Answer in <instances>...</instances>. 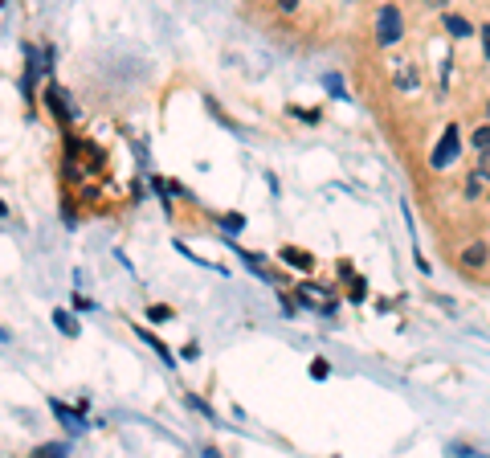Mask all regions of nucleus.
<instances>
[{
  "label": "nucleus",
  "mask_w": 490,
  "mask_h": 458,
  "mask_svg": "<svg viewBox=\"0 0 490 458\" xmlns=\"http://www.w3.org/2000/svg\"><path fill=\"white\" fill-rule=\"evenodd\" d=\"M486 119H490V95H486Z\"/></svg>",
  "instance_id": "28"
},
{
  "label": "nucleus",
  "mask_w": 490,
  "mask_h": 458,
  "mask_svg": "<svg viewBox=\"0 0 490 458\" xmlns=\"http://www.w3.org/2000/svg\"><path fill=\"white\" fill-rule=\"evenodd\" d=\"M4 217H9V205H4V201H0V221H4Z\"/></svg>",
  "instance_id": "26"
},
{
  "label": "nucleus",
  "mask_w": 490,
  "mask_h": 458,
  "mask_svg": "<svg viewBox=\"0 0 490 458\" xmlns=\"http://www.w3.org/2000/svg\"><path fill=\"white\" fill-rule=\"evenodd\" d=\"M323 86L331 90V98H343V95H347V86H343V78H339V74H327V78H323Z\"/></svg>",
  "instance_id": "17"
},
{
  "label": "nucleus",
  "mask_w": 490,
  "mask_h": 458,
  "mask_svg": "<svg viewBox=\"0 0 490 458\" xmlns=\"http://www.w3.org/2000/svg\"><path fill=\"white\" fill-rule=\"evenodd\" d=\"M470 144H474V151H490V119H486V123H482L478 131H474Z\"/></svg>",
  "instance_id": "14"
},
{
  "label": "nucleus",
  "mask_w": 490,
  "mask_h": 458,
  "mask_svg": "<svg viewBox=\"0 0 490 458\" xmlns=\"http://www.w3.org/2000/svg\"><path fill=\"white\" fill-rule=\"evenodd\" d=\"M65 450H70L65 442H45V446H37L33 454H65Z\"/></svg>",
  "instance_id": "19"
},
{
  "label": "nucleus",
  "mask_w": 490,
  "mask_h": 458,
  "mask_svg": "<svg viewBox=\"0 0 490 458\" xmlns=\"http://www.w3.org/2000/svg\"><path fill=\"white\" fill-rule=\"evenodd\" d=\"M347 299H352V303H364V299H368V282H364V278H352V291H347Z\"/></svg>",
  "instance_id": "15"
},
{
  "label": "nucleus",
  "mask_w": 490,
  "mask_h": 458,
  "mask_svg": "<svg viewBox=\"0 0 490 458\" xmlns=\"http://www.w3.org/2000/svg\"><path fill=\"white\" fill-rule=\"evenodd\" d=\"M441 29L450 33V37H457V41L474 37V25L466 21V16H454V13H441Z\"/></svg>",
  "instance_id": "8"
},
{
  "label": "nucleus",
  "mask_w": 490,
  "mask_h": 458,
  "mask_svg": "<svg viewBox=\"0 0 490 458\" xmlns=\"http://www.w3.org/2000/svg\"><path fill=\"white\" fill-rule=\"evenodd\" d=\"M41 95H45V107L53 114H58V123H70V119H74V107H70V98H65V90L62 86H53V82H45V90H41Z\"/></svg>",
  "instance_id": "3"
},
{
  "label": "nucleus",
  "mask_w": 490,
  "mask_h": 458,
  "mask_svg": "<svg viewBox=\"0 0 490 458\" xmlns=\"http://www.w3.org/2000/svg\"><path fill=\"white\" fill-rule=\"evenodd\" d=\"M278 258L286 262V266H294V270H303V275L315 270V254L303 250V245H282V250H278Z\"/></svg>",
  "instance_id": "5"
},
{
  "label": "nucleus",
  "mask_w": 490,
  "mask_h": 458,
  "mask_svg": "<svg viewBox=\"0 0 490 458\" xmlns=\"http://www.w3.org/2000/svg\"><path fill=\"white\" fill-rule=\"evenodd\" d=\"M184 401H188V405H192L196 413H200V417H209V422H217V413H212V405H209V401H200L196 393H184Z\"/></svg>",
  "instance_id": "12"
},
{
  "label": "nucleus",
  "mask_w": 490,
  "mask_h": 458,
  "mask_svg": "<svg viewBox=\"0 0 490 458\" xmlns=\"http://www.w3.org/2000/svg\"><path fill=\"white\" fill-rule=\"evenodd\" d=\"M376 46H396V41H401V37H405V13H401V9H396V4H392V0H384V4H380V9H376Z\"/></svg>",
  "instance_id": "1"
},
{
  "label": "nucleus",
  "mask_w": 490,
  "mask_h": 458,
  "mask_svg": "<svg viewBox=\"0 0 490 458\" xmlns=\"http://www.w3.org/2000/svg\"><path fill=\"white\" fill-rule=\"evenodd\" d=\"M147 319H156V324H168V319H176V311L168 307V303H151V307H147Z\"/></svg>",
  "instance_id": "11"
},
{
  "label": "nucleus",
  "mask_w": 490,
  "mask_h": 458,
  "mask_svg": "<svg viewBox=\"0 0 490 458\" xmlns=\"http://www.w3.org/2000/svg\"><path fill=\"white\" fill-rule=\"evenodd\" d=\"M417 86V65H396V90H413Z\"/></svg>",
  "instance_id": "10"
},
{
  "label": "nucleus",
  "mask_w": 490,
  "mask_h": 458,
  "mask_svg": "<svg viewBox=\"0 0 490 458\" xmlns=\"http://www.w3.org/2000/svg\"><path fill=\"white\" fill-rule=\"evenodd\" d=\"M74 311H90V299H86V294H74Z\"/></svg>",
  "instance_id": "25"
},
{
  "label": "nucleus",
  "mask_w": 490,
  "mask_h": 458,
  "mask_svg": "<svg viewBox=\"0 0 490 458\" xmlns=\"http://www.w3.org/2000/svg\"><path fill=\"white\" fill-rule=\"evenodd\" d=\"M457 156H462V135H457V123H450V127L441 131L437 147L429 151V168H433V172H441V168H450Z\"/></svg>",
  "instance_id": "2"
},
{
  "label": "nucleus",
  "mask_w": 490,
  "mask_h": 458,
  "mask_svg": "<svg viewBox=\"0 0 490 458\" xmlns=\"http://www.w3.org/2000/svg\"><path fill=\"white\" fill-rule=\"evenodd\" d=\"M486 242H474V245H462V254H457V258H462V266H466V270H482V266H486Z\"/></svg>",
  "instance_id": "7"
},
{
  "label": "nucleus",
  "mask_w": 490,
  "mask_h": 458,
  "mask_svg": "<svg viewBox=\"0 0 490 458\" xmlns=\"http://www.w3.org/2000/svg\"><path fill=\"white\" fill-rule=\"evenodd\" d=\"M474 172H478V176L490 184V151H478V164H474Z\"/></svg>",
  "instance_id": "18"
},
{
  "label": "nucleus",
  "mask_w": 490,
  "mask_h": 458,
  "mask_svg": "<svg viewBox=\"0 0 490 458\" xmlns=\"http://www.w3.org/2000/svg\"><path fill=\"white\" fill-rule=\"evenodd\" d=\"M274 9H278V13H294V9H298V0H274Z\"/></svg>",
  "instance_id": "24"
},
{
  "label": "nucleus",
  "mask_w": 490,
  "mask_h": 458,
  "mask_svg": "<svg viewBox=\"0 0 490 458\" xmlns=\"http://www.w3.org/2000/svg\"><path fill=\"white\" fill-rule=\"evenodd\" d=\"M450 454H457V458H470V454H478V450H474V446H466V442H454V446H450Z\"/></svg>",
  "instance_id": "22"
},
{
  "label": "nucleus",
  "mask_w": 490,
  "mask_h": 458,
  "mask_svg": "<svg viewBox=\"0 0 490 458\" xmlns=\"http://www.w3.org/2000/svg\"><path fill=\"white\" fill-rule=\"evenodd\" d=\"M310 376H315V380L331 376V364H327V360H310Z\"/></svg>",
  "instance_id": "20"
},
{
  "label": "nucleus",
  "mask_w": 490,
  "mask_h": 458,
  "mask_svg": "<svg viewBox=\"0 0 490 458\" xmlns=\"http://www.w3.org/2000/svg\"><path fill=\"white\" fill-rule=\"evenodd\" d=\"M49 409L62 417V425L70 430V434H82V430H86V409H82V405H78V409H70L65 401H58V397H53V401H49Z\"/></svg>",
  "instance_id": "4"
},
{
  "label": "nucleus",
  "mask_w": 490,
  "mask_h": 458,
  "mask_svg": "<svg viewBox=\"0 0 490 458\" xmlns=\"http://www.w3.org/2000/svg\"><path fill=\"white\" fill-rule=\"evenodd\" d=\"M429 4H433V9H445V0H429Z\"/></svg>",
  "instance_id": "27"
},
{
  "label": "nucleus",
  "mask_w": 490,
  "mask_h": 458,
  "mask_svg": "<svg viewBox=\"0 0 490 458\" xmlns=\"http://www.w3.org/2000/svg\"><path fill=\"white\" fill-rule=\"evenodd\" d=\"M290 114L298 123H319V111H303V107H290Z\"/></svg>",
  "instance_id": "21"
},
{
  "label": "nucleus",
  "mask_w": 490,
  "mask_h": 458,
  "mask_svg": "<svg viewBox=\"0 0 490 458\" xmlns=\"http://www.w3.org/2000/svg\"><path fill=\"white\" fill-rule=\"evenodd\" d=\"M478 33H482V58H486V62H490V25H482V29H478Z\"/></svg>",
  "instance_id": "23"
},
{
  "label": "nucleus",
  "mask_w": 490,
  "mask_h": 458,
  "mask_svg": "<svg viewBox=\"0 0 490 458\" xmlns=\"http://www.w3.org/2000/svg\"><path fill=\"white\" fill-rule=\"evenodd\" d=\"M131 327H135V336H139V340H143L147 348H151V352H156V356L163 360V364H176V356H172V348H168V344H163L160 336H156V331H147L143 324H131Z\"/></svg>",
  "instance_id": "6"
},
{
  "label": "nucleus",
  "mask_w": 490,
  "mask_h": 458,
  "mask_svg": "<svg viewBox=\"0 0 490 458\" xmlns=\"http://www.w3.org/2000/svg\"><path fill=\"white\" fill-rule=\"evenodd\" d=\"M53 324H58V331H62V336H70V340H74V336H82V324H78V319H74V315H70L65 307L53 311Z\"/></svg>",
  "instance_id": "9"
},
{
  "label": "nucleus",
  "mask_w": 490,
  "mask_h": 458,
  "mask_svg": "<svg viewBox=\"0 0 490 458\" xmlns=\"http://www.w3.org/2000/svg\"><path fill=\"white\" fill-rule=\"evenodd\" d=\"M217 221H221V229H225V233H241V229H245V217H241V213H225V217H217Z\"/></svg>",
  "instance_id": "13"
},
{
  "label": "nucleus",
  "mask_w": 490,
  "mask_h": 458,
  "mask_svg": "<svg viewBox=\"0 0 490 458\" xmlns=\"http://www.w3.org/2000/svg\"><path fill=\"white\" fill-rule=\"evenodd\" d=\"M482 188H486V180L478 176V172H470V180H466V196H470V201H478V196H482Z\"/></svg>",
  "instance_id": "16"
}]
</instances>
